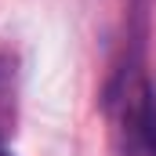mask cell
Segmentation results:
<instances>
[{
	"label": "cell",
	"mask_w": 156,
	"mask_h": 156,
	"mask_svg": "<svg viewBox=\"0 0 156 156\" xmlns=\"http://www.w3.org/2000/svg\"><path fill=\"white\" fill-rule=\"evenodd\" d=\"M109 156H156V102L138 69L120 73L105 98Z\"/></svg>",
	"instance_id": "cell-1"
},
{
	"label": "cell",
	"mask_w": 156,
	"mask_h": 156,
	"mask_svg": "<svg viewBox=\"0 0 156 156\" xmlns=\"http://www.w3.org/2000/svg\"><path fill=\"white\" fill-rule=\"evenodd\" d=\"M0 156H11V153H7V149H4V145H0Z\"/></svg>",
	"instance_id": "cell-2"
}]
</instances>
